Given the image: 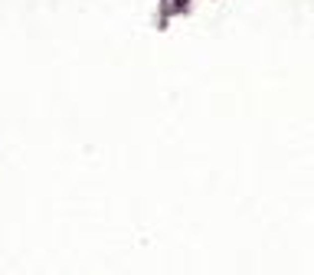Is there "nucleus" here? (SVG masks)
<instances>
[]
</instances>
